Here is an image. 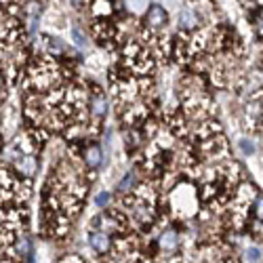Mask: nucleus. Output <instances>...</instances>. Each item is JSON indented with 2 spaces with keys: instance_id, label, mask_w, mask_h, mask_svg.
Masks as SVG:
<instances>
[{
  "instance_id": "nucleus-8",
  "label": "nucleus",
  "mask_w": 263,
  "mask_h": 263,
  "mask_svg": "<svg viewBox=\"0 0 263 263\" xmlns=\"http://www.w3.org/2000/svg\"><path fill=\"white\" fill-rule=\"evenodd\" d=\"M247 257H249V261H253V263H261V261H263V249H261V247H249Z\"/></svg>"
},
{
  "instance_id": "nucleus-13",
  "label": "nucleus",
  "mask_w": 263,
  "mask_h": 263,
  "mask_svg": "<svg viewBox=\"0 0 263 263\" xmlns=\"http://www.w3.org/2000/svg\"><path fill=\"white\" fill-rule=\"evenodd\" d=\"M128 5L133 7L135 11H139V9H143V7L147 5V0H128Z\"/></svg>"
},
{
  "instance_id": "nucleus-9",
  "label": "nucleus",
  "mask_w": 263,
  "mask_h": 263,
  "mask_svg": "<svg viewBox=\"0 0 263 263\" xmlns=\"http://www.w3.org/2000/svg\"><path fill=\"white\" fill-rule=\"evenodd\" d=\"M238 145H240V149H242L247 156H251L253 152H255V145H253V141H251L249 137H242V139H238Z\"/></svg>"
},
{
  "instance_id": "nucleus-3",
  "label": "nucleus",
  "mask_w": 263,
  "mask_h": 263,
  "mask_svg": "<svg viewBox=\"0 0 263 263\" xmlns=\"http://www.w3.org/2000/svg\"><path fill=\"white\" fill-rule=\"evenodd\" d=\"M158 247L166 253H173V251H177L179 247V234L175 232V230H164L158 238Z\"/></svg>"
},
{
  "instance_id": "nucleus-11",
  "label": "nucleus",
  "mask_w": 263,
  "mask_h": 263,
  "mask_svg": "<svg viewBox=\"0 0 263 263\" xmlns=\"http://www.w3.org/2000/svg\"><path fill=\"white\" fill-rule=\"evenodd\" d=\"M255 28H257V32L263 36V9L255 15Z\"/></svg>"
},
{
  "instance_id": "nucleus-1",
  "label": "nucleus",
  "mask_w": 263,
  "mask_h": 263,
  "mask_svg": "<svg viewBox=\"0 0 263 263\" xmlns=\"http://www.w3.org/2000/svg\"><path fill=\"white\" fill-rule=\"evenodd\" d=\"M166 11L160 7V5H152L145 13V19H143V32L152 34V36H158V32L166 26Z\"/></svg>"
},
{
  "instance_id": "nucleus-7",
  "label": "nucleus",
  "mask_w": 263,
  "mask_h": 263,
  "mask_svg": "<svg viewBox=\"0 0 263 263\" xmlns=\"http://www.w3.org/2000/svg\"><path fill=\"white\" fill-rule=\"evenodd\" d=\"M93 13L95 15H109L112 13V5H109V0H95L93 3Z\"/></svg>"
},
{
  "instance_id": "nucleus-5",
  "label": "nucleus",
  "mask_w": 263,
  "mask_h": 263,
  "mask_svg": "<svg viewBox=\"0 0 263 263\" xmlns=\"http://www.w3.org/2000/svg\"><path fill=\"white\" fill-rule=\"evenodd\" d=\"M89 109H91V114L93 116H105V109H107V103H105V97L101 95V93H95V95H91V99H89Z\"/></svg>"
},
{
  "instance_id": "nucleus-14",
  "label": "nucleus",
  "mask_w": 263,
  "mask_h": 263,
  "mask_svg": "<svg viewBox=\"0 0 263 263\" xmlns=\"http://www.w3.org/2000/svg\"><path fill=\"white\" fill-rule=\"evenodd\" d=\"M72 36L76 38V42H78V45H84V36H82L78 30H74V32H72Z\"/></svg>"
},
{
  "instance_id": "nucleus-2",
  "label": "nucleus",
  "mask_w": 263,
  "mask_h": 263,
  "mask_svg": "<svg viewBox=\"0 0 263 263\" xmlns=\"http://www.w3.org/2000/svg\"><path fill=\"white\" fill-rule=\"evenodd\" d=\"M15 164H17V171L21 173V177H26V179H32L34 175H36V168H38L36 158L30 156V154H24Z\"/></svg>"
},
{
  "instance_id": "nucleus-12",
  "label": "nucleus",
  "mask_w": 263,
  "mask_h": 263,
  "mask_svg": "<svg viewBox=\"0 0 263 263\" xmlns=\"http://www.w3.org/2000/svg\"><path fill=\"white\" fill-rule=\"evenodd\" d=\"M107 202H109V194H107V192H101V194L97 196V204H99V206H105Z\"/></svg>"
},
{
  "instance_id": "nucleus-6",
  "label": "nucleus",
  "mask_w": 263,
  "mask_h": 263,
  "mask_svg": "<svg viewBox=\"0 0 263 263\" xmlns=\"http://www.w3.org/2000/svg\"><path fill=\"white\" fill-rule=\"evenodd\" d=\"M84 160H86V164H89L91 168L99 166V162H101V149L97 145H89L84 149Z\"/></svg>"
},
{
  "instance_id": "nucleus-4",
  "label": "nucleus",
  "mask_w": 263,
  "mask_h": 263,
  "mask_svg": "<svg viewBox=\"0 0 263 263\" xmlns=\"http://www.w3.org/2000/svg\"><path fill=\"white\" fill-rule=\"evenodd\" d=\"M89 245L95 253H107L109 251V236L105 232H91L89 234Z\"/></svg>"
},
{
  "instance_id": "nucleus-10",
  "label": "nucleus",
  "mask_w": 263,
  "mask_h": 263,
  "mask_svg": "<svg viewBox=\"0 0 263 263\" xmlns=\"http://www.w3.org/2000/svg\"><path fill=\"white\" fill-rule=\"evenodd\" d=\"M253 204H255V215H257V219H259V221H263V196L257 194V198L253 200Z\"/></svg>"
}]
</instances>
